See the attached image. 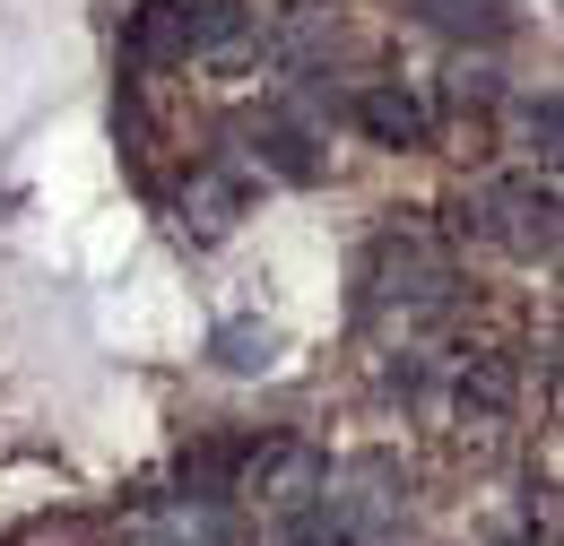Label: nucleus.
Masks as SVG:
<instances>
[{
  "label": "nucleus",
  "mask_w": 564,
  "mask_h": 546,
  "mask_svg": "<svg viewBox=\"0 0 564 546\" xmlns=\"http://www.w3.org/2000/svg\"><path fill=\"white\" fill-rule=\"evenodd\" d=\"M556 87H539V105H530V148H539V165H556Z\"/></svg>",
  "instance_id": "9d476101"
},
{
  "label": "nucleus",
  "mask_w": 564,
  "mask_h": 546,
  "mask_svg": "<svg viewBox=\"0 0 564 546\" xmlns=\"http://www.w3.org/2000/svg\"><path fill=\"white\" fill-rule=\"evenodd\" d=\"M382 382H391L400 400H417V391L434 382V373H425V356H391V364H382Z\"/></svg>",
  "instance_id": "f8f14e48"
},
{
  "label": "nucleus",
  "mask_w": 564,
  "mask_h": 546,
  "mask_svg": "<svg viewBox=\"0 0 564 546\" xmlns=\"http://www.w3.org/2000/svg\"><path fill=\"white\" fill-rule=\"evenodd\" d=\"M425 26H443V35H503V9L495 0H425Z\"/></svg>",
  "instance_id": "6e6552de"
},
{
  "label": "nucleus",
  "mask_w": 564,
  "mask_h": 546,
  "mask_svg": "<svg viewBox=\"0 0 564 546\" xmlns=\"http://www.w3.org/2000/svg\"><path fill=\"white\" fill-rule=\"evenodd\" d=\"M452 105H495V69H452Z\"/></svg>",
  "instance_id": "9b49d317"
},
{
  "label": "nucleus",
  "mask_w": 564,
  "mask_h": 546,
  "mask_svg": "<svg viewBox=\"0 0 564 546\" xmlns=\"http://www.w3.org/2000/svg\"><path fill=\"white\" fill-rule=\"evenodd\" d=\"M209 356L226 373H270V364H279V339H270V321H217Z\"/></svg>",
  "instance_id": "39448f33"
},
{
  "label": "nucleus",
  "mask_w": 564,
  "mask_h": 546,
  "mask_svg": "<svg viewBox=\"0 0 564 546\" xmlns=\"http://www.w3.org/2000/svg\"><path fill=\"white\" fill-rule=\"evenodd\" d=\"M261 165L286 174V183H322V139L304 131V122H270L261 131Z\"/></svg>",
  "instance_id": "423d86ee"
},
{
  "label": "nucleus",
  "mask_w": 564,
  "mask_h": 546,
  "mask_svg": "<svg viewBox=\"0 0 564 546\" xmlns=\"http://www.w3.org/2000/svg\"><path fill=\"white\" fill-rule=\"evenodd\" d=\"M252 192H261L252 174H200V183L183 192V234L217 243V234H226V226H235V217L252 208Z\"/></svg>",
  "instance_id": "f03ea898"
},
{
  "label": "nucleus",
  "mask_w": 564,
  "mask_h": 546,
  "mask_svg": "<svg viewBox=\"0 0 564 546\" xmlns=\"http://www.w3.org/2000/svg\"><path fill=\"white\" fill-rule=\"evenodd\" d=\"M478 226H487L503 252L547 261V252H556V192H547V183H487V192H478Z\"/></svg>",
  "instance_id": "f257e3e1"
},
{
  "label": "nucleus",
  "mask_w": 564,
  "mask_h": 546,
  "mask_svg": "<svg viewBox=\"0 0 564 546\" xmlns=\"http://www.w3.org/2000/svg\"><path fill=\"white\" fill-rule=\"evenodd\" d=\"M183 26H192V53H235V44H252V9H243V0L183 9Z\"/></svg>",
  "instance_id": "0eeeda50"
},
{
  "label": "nucleus",
  "mask_w": 564,
  "mask_h": 546,
  "mask_svg": "<svg viewBox=\"0 0 564 546\" xmlns=\"http://www.w3.org/2000/svg\"><path fill=\"white\" fill-rule=\"evenodd\" d=\"M460 408H478V416L512 408V364H503V356H487V364H469V373H460Z\"/></svg>",
  "instance_id": "1a4fd4ad"
},
{
  "label": "nucleus",
  "mask_w": 564,
  "mask_h": 546,
  "mask_svg": "<svg viewBox=\"0 0 564 546\" xmlns=\"http://www.w3.org/2000/svg\"><path fill=\"white\" fill-rule=\"evenodd\" d=\"M192 53V26L174 0H140L131 9V62H183Z\"/></svg>",
  "instance_id": "20e7f679"
},
{
  "label": "nucleus",
  "mask_w": 564,
  "mask_h": 546,
  "mask_svg": "<svg viewBox=\"0 0 564 546\" xmlns=\"http://www.w3.org/2000/svg\"><path fill=\"white\" fill-rule=\"evenodd\" d=\"M348 113H356V131H373L382 148H425V105L409 87H365Z\"/></svg>",
  "instance_id": "7ed1b4c3"
}]
</instances>
